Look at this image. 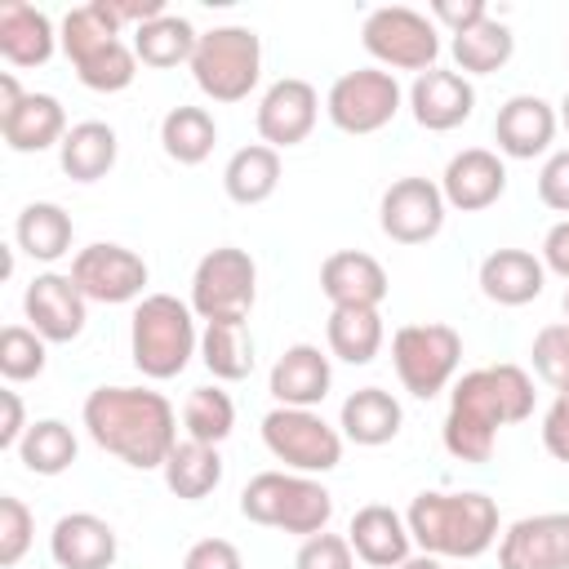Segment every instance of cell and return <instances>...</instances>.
<instances>
[{
  "mask_svg": "<svg viewBox=\"0 0 569 569\" xmlns=\"http://www.w3.org/2000/svg\"><path fill=\"white\" fill-rule=\"evenodd\" d=\"M533 413V378L520 365H485L453 382L445 413V449L458 462H489L502 427Z\"/></svg>",
  "mask_w": 569,
  "mask_h": 569,
  "instance_id": "6da1fadb",
  "label": "cell"
},
{
  "mask_svg": "<svg viewBox=\"0 0 569 569\" xmlns=\"http://www.w3.org/2000/svg\"><path fill=\"white\" fill-rule=\"evenodd\" d=\"M80 422L98 449H107L133 471L164 467L178 445L173 405L151 387H93L84 396Z\"/></svg>",
  "mask_w": 569,
  "mask_h": 569,
  "instance_id": "7a4b0ae2",
  "label": "cell"
},
{
  "mask_svg": "<svg viewBox=\"0 0 569 569\" xmlns=\"http://www.w3.org/2000/svg\"><path fill=\"white\" fill-rule=\"evenodd\" d=\"M405 525L413 533V547H422L427 556L476 560L498 542V502L476 489H462V493L431 489L409 502Z\"/></svg>",
  "mask_w": 569,
  "mask_h": 569,
  "instance_id": "3957f363",
  "label": "cell"
},
{
  "mask_svg": "<svg viewBox=\"0 0 569 569\" xmlns=\"http://www.w3.org/2000/svg\"><path fill=\"white\" fill-rule=\"evenodd\" d=\"M120 22L111 13L107 0H89L80 9H71L62 18V31H58V44L76 71V80L93 93H120L133 84L138 76V53L133 44L120 40Z\"/></svg>",
  "mask_w": 569,
  "mask_h": 569,
  "instance_id": "277c9868",
  "label": "cell"
},
{
  "mask_svg": "<svg viewBox=\"0 0 569 569\" xmlns=\"http://www.w3.org/2000/svg\"><path fill=\"white\" fill-rule=\"evenodd\" d=\"M200 351V333H196V311L191 302L173 298V293H147L133 307L129 320V356L138 365L142 378H178L191 356Z\"/></svg>",
  "mask_w": 569,
  "mask_h": 569,
  "instance_id": "5b68a950",
  "label": "cell"
},
{
  "mask_svg": "<svg viewBox=\"0 0 569 569\" xmlns=\"http://www.w3.org/2000/svg\"><path fill=\"white\" fill-rule=\"evenodd\" d=\"M240 516L280 533L311 538V533H325L333 516V493L302 471H258L240 489Z\"/></svg>",
  "mask_w": 569,
  "mask_h": 569,
  "instance_id": "8992f818",
  "label": "cell"
},
{
  "mask_svg": "<svg viewBox=\"0 0 569 569\" xmlns=\"http://www.w3.org/2000/svg\"><path fill=\"white\" fill-rule=\"evenodd\" d=\"M191 80L213 102H240L262 80V40L253 27H213L191 53Z\"/></svg>",
  "mask_w": 569,
  "mask_h": 569,
  "instance_id": "52a82bcc",
  "label": "cell"
},
{
  "mask_svg": "<svg viewBox=\"0 0 569 569\" xmlns=\"http://www.w3.org/2000/svg\"><path fill=\"white\" fill-rule=\"evenodd\" d=\"M458 360H462V338L453 325H440V320H427V325H400L391 333V365H396V378L409 396L418 400H431L440 396L453 373H458Z\"/></svg>",
  "mask_w": 569,
  "mask_h": 569,
  "instance_id": "ba28073f",
  "label": "cell"
},
{
  "mask_svg": "<svg viewBox=\"0 0 569 569\" xmlns=\"http://www.w3.org/2000/svg\"><path fill=\"white\" fill-rule=\"evenodd\" d=\"M360 44L365 53L387 71H431L440 58V36L436 22L409 4H382L365 18L360 27Z\"/></svg>",
  "mask_w": 569,
  "mask_h": 569,
  "instance_id": "9c48e42d",
  "label": "cell"
},
{
  "mask_svg": "<svg viewBox=\"0 0 569 569\" xmlns=\"http://www.w3.org/2000/svg\"><path fill=\"white\" fill-rule=\"evenodd\" d=\"M258 298V267L244 249L218 244L191 271V311L200 320H249Z\"/></svg>",
  "mask_w": 569,
  "mask_h": 569,
  "instance_id": "30bf717a",
  "label": "cell"
},
{
  "mask_svg": "<svg viewBox=\"0 0 569 569\" xmlns=\"http://www.w3.org/2000/svg\"><path fill=\"white\" fill-rule=\"evenodd\" d=\"M262 445L276 462H284L289 471H302V476H320L342 462V431L329 427L316 409L276 405L262 418Z\"/></svg>",
  "mask_w": 569,
  "mask_h": 569,
  "instance_id": "8fae6325",
  "label": "cell"
},
{
  "mask_svg": "<svg viewBox=\"0 0 569 569\" xmlns=\"http://www.w3.org/2000/svg\"><path fill=\"white\" fill-rule=\"evenodd\" d=\"M396 111H400V84L382 67L342 71L325 93V116L333 120V129L356 133V138L387 129L396 120Z\"/></svg>",
  "mask_w": 569,
  "mask_h": 569,
  "instance_id": "7c38bea8",
  "label": "cell"
},
{
  "mask_svg": "<svg viewBox=\"0 0 569 569\" xmlns=\"http://www.w3.org/2000/svg\"><path fill=\"white\" fill-rule=\"evenodd\" d=\"M76 289L89 298V302H133L142 298V284H147V262L124 249V244H111V240H93L84 244L76 258H71V271Z\"/></svg>",
  "mask_w": 569,
  "mask_h": 569,
  "instance_id": "4fadbf2b",
  "label": "cell"
},
{
  "mask_svg": "<svg viewBox=\"0 0 569 569\" xmlns=\"http://www.w3.org/2000/svg\"><path fill=\"white\" fill-rule=\"evenodd\" d=\"M445 191L431 178H396L378 200V227L396 244H427L445 227Z\"/></svg>",
  "mask_w": 569,
  "mask_h": 569,
  "instance_id": "5bb4252c",
  "label": "cell"
},
{
  "mask_svg": "<svg viewBox=\"0 0 569 569\" xmlns=\"http://www.w3.org/2000/svg\"><path fill=\"white\" fill-rule=\"evenodd\" d=\"M22 311H27V325L44 338V342H71L84 333V320H89V298L76 289L71 276L62 271H40L27 293H22Z\"/></svg>",
  "mask_w": 569,
  "mask_h": 569,
  "instance_id": "9a60e30c",
  "label": "cell"
},
{
  "mask_svg": "<svg viewBox=\"0 0 569 569\" xmlns=\"http://www.w3.org/2000/svg\"><path fill=\"white\" fill-rule=\"evenodd\" d=\"M320 116V93L316 84H307L302 76H280L276 84H267V93L258 98V133L267 147H298L307 142V133L316 129Z\"/></svg>",
  "mask_w": 569,
  "mask_h": 569,
  "instance_id": "2e32d148",
  "label": "cell"
},
{
  "mask_svg": "<svg viewBox=\"0 0 569 569\" xmlns=\"http://www.w3.org/2000/svg\"><path fill=\"white\" fill-rule=\"evenodd\" d=\"M498 569H569V511L520 516L498 542Z\"/></svg>",
  "mask_w": 569,
  "mask_h": 569,
  "instance_id": "e0dca14e",
  "label": "cell"
},
{
  "mask_svg": "<svg viewBox=\"0 0 569 569\" xmlns=\"http://www.w3.org/2000/svg\"><path fill=\"white\" fill-rule=\"evenodd\" d=\"M556 107L538 93H516L498 107L493 116V138H498V151L511 156V160H533V156H547L551 142H556Z\"/></svg>",
  "mask_w": 569,
  "mask_h": 569,
  "instance_id": "ac0fdd59",
  "label": "cell"
},
{
  "mask_svg": "<svg viewBox=\"0 0 569 569\" xmlns=\"http://www.w3.org/2000/svg\"><path fill=\"white\" fill-rule=\"evenodd\" d=\"M409 111L422 129L431 133H449L458 129L462 120H471L476 111V89L462 71H445V67H431L422 76H413L409 84Z\"/></svg>",
  "mask_w": 569,
  "mask_h": 569,
  "instance_id": "d6986e66",
  "label": "cell"
},
{
  "mask_svg": "<svg viewBox=\"0 0 569 569\" xmlns=\"http://www.w3.org/2000/svg\"><path fill=\"white\" fill-rule=\"evenodd\" d=\"M440 191H445V204H449V209L480 213V209H489L493 200H502V191H507V164H502V156L489 151V147H467V151H458V156L445 164Z\"/></svg>",
  "mask_w": 569,
  "mask_h": 569,
  "instance_id": "ffe728a7",
  "label": "cell"
},
{
  "mask_svg": "<svg viewBox=\"0 0 569 569\" xmlns=\"http://www.w3.org/2000/svg\"><path fill=\"white\" fill-rule=\"evenodd\" d=\"M329 387H333L329 356L311 342L284 347L267 378V391L276 396V405H289V409H316L329 396Z\"/></svg>",
  "mask_w": 569,
  "mask_h": 569,
  "instance_id": "44dd1931",
  "label": "cell"
},
{
  "mask_svg": "<svg viewBox=\"0 0 569 569\" xmlns=\"http://www.w3.org/2000/svg\"><path fill=\"white\" fill-rule=\"evenodd\" d=\"M347 542L373 569H396V565H405L413 556V533H409L405 516L396 507H387V502L360 507L351 516V525H347Z\"/></svg>",
  "mask_w": 569,
  "mask_h": 569,
  "instance_id": "7402d4cb",
  "label": "cell"
},
{
  "mask_svg": "<svg viewBox=\"0 0 569 569\" xmlns=\"http://www.w3.org/2000/svg\"><path fill=\"white\" fill-rule=\"evenodd\" d=\"M116 551V529L93 511H71L49 533V556L58 569H111Z\"/></svg>",
  "mask_w": 569,
  "mask_h": 569,
  "instance_id": "603a6c76",
  "label": "cell"
},
{
  "mask_svg": "<svg viewBox=\"0 0 569 569\" xmlns=\"http://www.w3.org/2000/svg\"><path fill=\"white\" fill-rule=\"evenodd\" d=\"M320 289L333 307H382L391 284H387V271L378 258H369L360 249H338L320 267Z\"/></svg>",
  "mask_w": 569,
  "mask_h": 569,
  "instance_id": "cb8c5ba5",
  "label": "cell"
},
{
  "mask_svg": "<svg viewBox=\"0 0 569 569\" xmlns=\"http://www.w3.org/2000/svg\"><path fill=\"white\" fill-rule=\"evenodd\" d=\"M58 49V31L44 9L9 0L0 4V58L9 67H44Z\"/></svg>",
  "mask_w": 569,
  "mask_h": 569,
  "instance_id": "d4e9b609",
  "label": "cell"
},
{
  "mask_svg": "<svg viewBox=\"0 0 569 569\" xmlns=\"http://www.w3.org/2000/svg\"><path fill=\"white\" fill-rule=\"evenodd\" d=\"M0 138L9 151H49V147H62L67 138V111L53 93H27L13 111L0 116Z\"/></svg>",
  "mask_w": 569,
  "mask_h": 569,
  "instance_id": "484cf974",
  "label": "cell"
},
{
  "mask_svg": "<svg viewBox=\"0 0 569 569\" xmlns=\"http://www.w3.org/2000/svg\"><path fill=\"white\" fill-rule=\"evenodd\" d=\"M547 267L529 249H493L480 262V293L498 307H525L542 293Z\"/></svg>",
  "mask_w": 569,
  "mask_h": 569,
  "instance_id": "4316f807",
  "label": "cell"
},
{
  "mask_svg": "<svg viewBox=\"0 0 569 569\" xmlns=\"http://www.w3.org/2000/svg\"><path fill=\"white\" fill-rule=\"evenodd\" d=\"M400 422H405V409L391 391L382 387H360L342 400V413H338V427H342V440L351 445H365V449H378L387 440L400 436Z\"/></svg>",
  "mask_w": 569,
  "mask_h": 569,
  "instance_id": "83f0119b",
  "label": "cell"
},
{
  "mask_svg": "<svg viewBox=\"0 0 569 569\" xmlns=\"http://www.w3.org/2000/svg\"><path fill=\"white\" fill-rule=\"evenodd\" d=\"M116 156H120V138L102 120L71 124L67 138H62V147H58V164H62V173L71 182H98V178H107L111 164H116Z\"/></svg>",
  "mask_w": 569,
  "mask_h": 569,
  "instance_id": "f1b7e54d",
  "label": "cell"
},
{
  "mask_svg": "<svg viewBox=\"0 0 569 569\" xmlns=\"http://www.w3.org/2000/svg\"><path fill=\"white\" fill-rule=\"evenodd\" d=\"M71 236H76L71 213H67L62 204H53V200H31V204L18 213V222H13L18 249H22L27 258H36V262H58V258L71 249Z\"/></svg>",
  "mask_w": 569,
  "mask_h": 569,
  "instance_id": "f546056e",
  "label": "cell"
},
{
  "mask_svg": "<svg viewBox=\"0 0 569 569\" xmlns=\"http://www.w3.org/2000/svg\"><path fill=\"white\" fill-rule=\"evenodd\" d=\"M160 471H164L169 493H178L182 502H200V498H209V493L218 489V480H222V453H218V445L178 440Z\"/></svg>",
  "mask_w": 569,
  "mask_h": 569,
  "instance_id": "4dcf8cb0",
  "label": "cell"
},
{
  "mask_svg": "<svg viewBox=\"0 0 569 569\" xmlns=\"http://www.w3.org/2000/svg\"><path fill=\"white\" fill-rule=\"evenodd\" d=\"M276 187H280V151L267 142L240 147L222 169V191L236 204H262V200H271Z\"/></svg>",
  "mask_w": 569,
  "mask_h": 569,
  "instance_id": "1f68e13d",
  "label": "cell"
},
{
  "mask_svg": "<svg viewBox=\"0 0 569 569\" xmlns=\"http://www.w3.org/2000/svg\"><path fill=\"white\" fill-rule=\"evenodd\" d=\"M329 351L347 365H369L382 351V316L378 307H333L325 320Z\"/></svg>",
  "mask_w": 569,
  "mask_h": 569,
  "instance_id": "d6a6232c",
  "label": "cell"
},
{
  "mask_svg": "<svg viewBox=\"0 0 569 569\" xmlns=\"http://www.w3.org/2000/svg\"><path fill=\"white\" fill-rule=\"evenodd\" d=\"M200 360L218 382H240L253 373V338L244 320H204Z\"/></svg>",
  "mask_w": 569,
  "mask_h": 569,
  "instance_id": "836d02e7",
  "label": "cell"
},
{
  "mask_svg": "<svg viewBox=\"0 0 569 569\" xmlns=\"http://www.w3.org/2000/svg\"><path fill=\"white\" fill-rule=\"evenodd\" d=\"M196 44H200L196 27H191L187 18H178V13H160L156 22H147V27L133 31V53H138V62H142V67H156V71H169V67H178V62H191Z\"/></svg>",
  "mask_w": 569,
  "mask_h": 569,
  "instance_id": "e575fe53",
  "label": "cell"
},
{
  "mask_svg": "<svg viewBox=\"0 0 569 569\" xmlns=\"http://www.w3.org/2000/svg\"><path fill=\"white\" fill-rule=\"evenodd\" d=\"M449 49H453V62H458L462 76H489V71H498V67L511 62V53H516V36H511L507 22H498V18L489 13V18L476 22L471 31L453 36Z\"/></svg>",
  "mask_w": 569,
  "mask_h": 569,
  "instance_id": "d590c367",
  "label": "cell"
},
{
  "mask_svg": "<svg viewBox=\"0 0 569 569\" xmlns=\"http://www.w3.org/2000/svg\"><path fill=\"white\" fill-rule=\"evenodd\" d=\"M213 142H218V124H213V116L204 107H173V111H164L160 147H164L169 160L200 164V160H209Z\"/></svg>",
  "mask_w": 569,
  "mask_h": 569,
  "instance_id": "8d00e7d4",
  "label": "cell"
},
{
  "mask_svg": "<svg viewBox=\"0 0 569 569\" xmlns=\"http://www.w3.org/2000/svg\"><path fill=\"white\" fill-rule=\"evenodd\" d=\"M76 431L62 418H40L27 427V436L18 440V458L31 476H62L76 462Z\"/></svg>",
  "mask_w": 569,
  "mask_h": 569,
  "instance_id": "74e56055",
  "label": "cell"
},
{
  "mask_svg": "<svg viewBox=\"0 0 569 569\" xmlns=\"http://www.w3.org/2000/svg\"><path fill=\"white\" fill-rule=\"evenodd\" d=\"M182 427H187V440H200V445H222L236 427V405L222 387H196L182 405Z\"/></svg>",
  "mask_w": 569,
  "mask_h": 569,
  "instance_id": "f35d334b",
  "label": "cell"
},
{
  "mask_svg": "<svg viewBox=\"0 0 569 569\" xmlns=\"http://www.w3.org/2000/svg\"><path fill=\"white\" fill-rule=\"evenodd\" d=\"M44 338L31 325H4L0 329V373L4 382H31L44 373Z\"/></svg>",
  "mask_w": 569,
  "mask_h": 569,
  "instance_id": "ab89813d",
  "label": "cell"
},
{
  "mask_svg": "<svg viewBox=\"0 0 569 569\" xmlns=\"http://www.w3.org/2000/svg\"><path fill=\"white\" fill-rule=\"evenodd\" d=\"M529 360H533V373H538L551 391H569V320L542 325V329L533 333Z\"/></svg>",
  "mask_w": 569,
  "mask_h": 569,
  "instance_id": "60d3db41",
  "label": "cell"
},
{
  "mask_svg": "<svg viewBox=\"0 0 569 569\" xmlns=\"http://www.w3.org/2000/svg\"><path fill=\"white\" fill-rule=\"evenodd\" d=\"M31 533H36L31 507H27L22 498L4 493V498H0V565H4V569H13V565L27 556Z\"/></svg>",
  "mask_w": 569,
  "mask_h": 569,
  "instance_id": "b9f144b4",
  "label": "cell"
},
{
  "mask_svg": "<svg viewBox=\"0 0 569 569\" xmlns=\"http://www.w3.org/2000/svg\"><path fill=\"white\" fill-rule=\"evenodd\" d=\"M293 569H356V551L342 533H311L302 538Z\"/></svg>",
  "mask_w": 569,
  "mask_h": 569,
  "instance_id": "7bdbcfd3",
  "label": "cell"
},
{
  "mask_svg": "<svg viewBox=\"0 0 569 569\" xmlns=\"http://www.w3.org/2000/svg\"><path fill=\"white\" fill-rule=\"evenodd\" d=\"M538 200L556 213H569V147L551 151L538 169Z\"/></svg>",
  "mask_w": 569,
  "mask_h": 569,
  "instance_id": "ee69618b",
  "label": "cell"
},
{
  "mask_svg": "<svg viewBox=\"0 0 569 569\" xmlns=\"http://www.w3.org/2000/svg\"><path fill=\"white\" fill-rule=\"evenodd\" d=\"M182 569H244V560H240L236 542H227V538H200L182 556Z\"/></svg>",
  "mask_w": 569,
  "mask_h": 569,
  "instance_id": "f6af8a7d",
  "label": "cell"
},
{
  "mask_svg": "<svg viewBox=\"0 0 569 569\" xmlns=\"http://www.w3.org/2000/svg\"><path fill=\"white\" fill-rule=\"evenodd\" d=\"M542 449L556 462H569V391H556L551 409L542 413Z\"/></svg>",
  "mask_w": 569,
  "mask_h": 569,
  "instance_id": "bcb514c9",
  "label": "cell"
},
{
  "mask_svg": "<svg viewBox=\"0 0 569 569\" xmlns=\"http://www.w3.org/2000/svg\"><path fill=\"white\" fill-rule=\"evenodd\" d=\"M485 18H489L485 0H436V4H431V22L449 27V36H462V31H471V27L485 22Z\"/></svg>",
  "mask_w": 569,
  "mask_h": 569,
  "instance_id": "7dc6e473",
  "label": "cell"
},
{
  "mask_svg": "<svg viewBox=\"0 0 569 569\" xmlns=\"http://www.w3.org/2000/svg\"><path fill=\"white\" fill-rule=\"evenodd\" d=\"M542 267L569 280V218H560V222L542 236Z\"/></svg>",
  "mask_w": 569,
  "mask_h": 569,
  "instance_id": "c3c4849f",
  "label": "cell"
},
{
  "mask_svg": "<svg viewBox=\"0 0 569 569\" xmlns=\"http://www.w3.org/2000/svg\"><path fill=\"white\" fill-rule=\"evenodd\" d=\"M111 4V13H116V22L120 27H147V22H156L160 13H169L164 9V0H107Z\"/></svg>",
  "mask_w": 569,
  "mask_h": 569,
  "instance_id": "681fc988",
  "label": "cell"
},
{
  "mask_svg": "<svg viewBox=\"0 0 569 569\" xmlns=\"http://www.w3.org/2000/svg\"><path fill=\"white\" fill-rule=\"evenodd\" d=\"M0 405H4V422H0V449H18V440L27 436V413H22V400L18 391H0Z\"/></svg>",
  "mask_w": 569,
  "mask_h": 569,
  "instance_id": "f907efd6",
  "label": "cell"
},
{
  "mask_svg": "<svg viewBox=\"0 0 569 569\" xmlns=\"http://www.w3.org/2000/svg\"><path fill=\"white\" fill-rule=\"evenodd\" d=\"M22 98H27V93H22L18 76H13V71H0V116H4V111H13Z\"/></svg>",
  "mask_w": 569,
  "mask_h": 569,
  "instance_id": "816d5d0a",
  "label": "cell"
},
{
  "mask_svg": "<svg viewBox=\"0 0 569 569\" xmlns=\"http://www.w3.org/2000/svg\"><path fill=\"white\" fill-rule=\"evenodd\" d=\"M396 569H445V565H440V556H427V551H422V556H409V560L396 565Z\"/></svg>",
  "mask_w": 569,
  "mask_h": 569,
  "instance_id": "f5cc1de1",
  "label": "cell"
},
{
  "mask_svg": "<svg viewBox=\"0 0 569 569\" xmlns=\"http://www.w3.org/2000/svg\"><path fill=\"white\" fill-rule=\"evenodd\" d=\"M560 124H565V133H569V93L560 98Z\"/></svg>",
  "mask_w": 569,
  "mask_h": 569,
  "instance_id": "db71d44e",
  "label": "cell"
},
{
  "mask_svg": "<svg viewBox=\"0 0 569 569\" xmlns=\"http://www.w3.org/2000/svg\"><path fill=\"white\" fill-rule=\"evenodd\" d=\"M565 320H569V289H565Z\"/></svg>",
  "mask_w": 569,
  "mask_h": 569,
  "instance_id": "11a10c76",
  "label": "cell"
}]
</instances>
